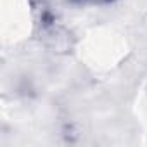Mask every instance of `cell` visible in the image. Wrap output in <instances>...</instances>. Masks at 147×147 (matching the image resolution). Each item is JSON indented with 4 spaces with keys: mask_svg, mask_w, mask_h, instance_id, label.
<instances>
[{
    "mask_svg": "<svg viewBox=\"0 0 147 147\" xmlns=\"http://www.w3.org/2000/svg\"><path fill=\"white\" fill-rule=\"evenodd\" d=\"M80 2H85V4H106V2H111V0H80Z\"/></svg>",
    "mask_w": 147,
    "mask_h": 147,
    "instance_id": "cell-1",
    "label": "cell"
}]
</instances>
